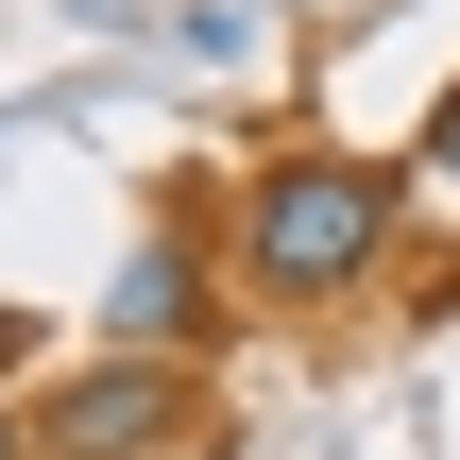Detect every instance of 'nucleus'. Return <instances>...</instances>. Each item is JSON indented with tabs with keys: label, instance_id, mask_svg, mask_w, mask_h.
<instances>
[{
	"label": "nucleus",
	"instance_id": "obj_1",
	"mask_svg": "<svg viewBox=\"0 0 460 460\" xmlns=\"http://www.w3.org/2000/svg\"><path fill=\"white\" fill-rule=\"evenodd\" d=\"M393 222H410V171H376V154H273L256 188H239V273L273 290V307H324V290H358L376 256H393Z\"/></svg>",
	"mask_w": 460,
	"mask_h": 460
},
{
	"label": "nucleus",
	"instance_id": "obj_5",
	"mask_svg": "<svg viewBox=\"0 0 460 460\" xmlns=\"http://www.w3.org/2000/svg\"><path fill=\"white\" fill-rule=\"evenodd\" d=\"M0 460H34V410H0Z\"/></svg>",
	"mask_w": 460,
	"mask_h": 460
},
{
	"label": "nucleus",
	"instance_id": "obj_4",
	"mask_svg": "<svg viewBox=\"0 0 460 460\" xmlns=\"http://www.w3.org/2000/svg\"><path fill=\"white\" fill-rule=\"evenodd\" d=\"M427 188H460V85H444V119H427Z\"/></svg>",
	"mask_w": 460,
	"mask_h": 460
},
{
	"label": "nucleus",
	"instance_id": "obj_3",
	"mask_svg": "<svg viewBox=\"0 0 460 460\" xmlns=\"http://www.w3.org/2000/svg\"><path fill=\"white\" fill-rule=\"evenodd\" d=\"M102 341H137V358H188V341H205V239H188V222H154V239L102 273Z\"/></svg>",
	"mask_w": 460,
	"mask_h": 460
},
{
	"label": "nucleus",
	"instance_id": "obj_2",
	"mask_svg": "<svg viewBox=\"0 0 460 460\" xmlns=\"http://www.w3.org/2000/svg\"><path fill=\"white\" fill-rule=\"evenodd\" d=\"M205 444V393H188V358H137V341H102L85 376H51L34 393V460H188Z\"/></svg>",
	"mask_w": 460,
	"mask_h": 460
}]
</instances>
